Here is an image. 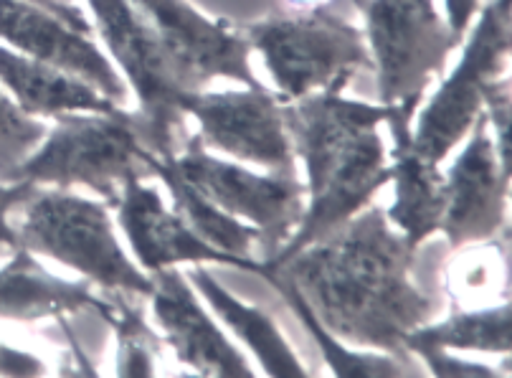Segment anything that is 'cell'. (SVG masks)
Returning <instances> with one entry per match:
<instances>
[{
	"label": "cell",
	"instance_id": "7",
	"mask_svg": "<svg viewBox=\"0 0 512 378\" xmlns=\"http://www.w3.org/2000/svg\"><path fill=\"white\" fill-rule=\"evenodd\" d=\"M109 54L122 66L130 87L140 99L135 115L137 132L158 158L178 153L175 140L183 127L186 97L155 33L142 21L130 0H87Z\"/></svg>",
	"mask_w": 512,
	"mask_h": 378
},
{
	"label": "cell",
	"instance_id": "22",
	"mask_svg": "<svg viewBox=\"0 0 512 378\" xmlns=\"http://www.w3.org/2000/svg\"><path fill=\"white\" fill-rule=\"evenodd\" d=\"M449 297L457 305H480V302L507 297L510 290V234L502 236L500 242L464 244L459 247V257H454L444 277Z\"/></svg>",
	"mask_w": 512,
	"mask_h": 378
},
{
	"label": "cell",
	"instance_id": "14",
	"mask_svg": "<svg viewBox=\"0 0 512 378\" xmlns=\"http://www.w3.org/2000/svg\"><path fill=\"white\" fill-rule=\"evenodd\" d=\"M153 313L180 363L198 376L251 378L254 371L208 318L191 285L175 267L153 272Z\"/></svg>",
	"mask_w": 512,
	"mask_h": 378
},
{
	"label": "cell",
	"instance_id": "11",
	"mask_svg": "<svg viewBox=\"0 0 512 378\" xmlns=\"http://www.w3.org/2000/svg\"><path fill=\"white\" fill-rule=\"evenodd\" d=\"M282 105V97L264 84L241 92L201 89L186 97V115H193L201 125L203 145L259 163L282 176H295V153Z\"/></svg>",
	"mask_w": 512,
	"mask_h": 378
},
{
	"label": "cell",
	"instance_id": "2",
	"mask_svg": "<svg viewBox=\"0 0 512 378\" xmlns=\"http://www.w3.org/2000/svg\"><path fill=\"white\" fill-rule=\"evenodd\" d=\"M284 125L305 160L310 206L297 229L289 234L264 269L317 242L353 219L371 203L373 193L391 181L378 125L391 117L386 105H368L343 97V89L330 87L307 97L284 102Z\"/></svg>",
	"mask_w": 512,
	"mask_h": 378
},
{
	"label": "cell",
	"instance_id": "30",
	"mask_svg": "<svg viewBox=\"0 0 512 378\" xmlns=\"http://www.w3.org/2000/svg\"><path fill=\"white\" fill-rule=\"evenodd\" d=\"M28 3H33V6L44 8L46 13H51V16H56L59 21L69 23L71 28H77L79 33H92V23H89V18L84 16L82 11H79L71 0H28Z\"/></svg>",
	"mask_w": 512,
	"mask_h": 378
},
{
	"label": "cell",
	"instance_id": "26",
	"mask_svg": "<svg viewBox=\"0 0 512 378\" xmlns=\"http://www.w3.org/2000/svg\"><path fill=\"white\" fill-rule=\"evenodd\" d=\"M482 110H485L487 122L495 127V153L500 160L502 170L510 173V82L507 79H492L485 84L482 92Z\"/></svg>",
	"mask_w": 512,
	"mask_h": 378
},
{
	"label": "cell",
	"instance_id": "12",
	"mask_svg": "<svg viewBox=\"0 0 512 378\" xmlns=\"http://www.w3.org/2000/svg\"><path fill=\"white\" fill-rule=\"evenodd\" d=\"M510 173L497 160L495 143L487 132L485 110L472 125V137L457 163L444 178L442 229L454 249L495 239L507 226Z\"/></svg>",
	"mask_w": 512,
	"mask_h": 378
},
{
	"label": "cell",
	"instance_id": "32",
	"mask_svg": "<svg viewBox=\"0 0 512 378\" xmlns=\"http://www.w3.org/2000/svg\"><path fill=\"white\" fill-rule=\"evenodd\" d=\"M289 3L297 8H305V11H310V8H322V3H327V0H289Z\"/></svg>",
	"mask_w": 512,
	"mask_h": 378
},
{
	"label": "cell",
	"instance_id": "9",
	"mask_svg": "<svg viewBox=\"0 0 512 378\" xmlns=\"http://www.w3.org/2000/svg\"><path fill=\"white\" fill-rule=\"evenodd\" d=\"M510 54V0H492L480 13L462 61L452 77L439 87L421 115L411 145L434 165L447 158L449 150L472 130L482 112L485 84L505 72Z\"/></svg>",
	"mask_w": 512,
	"mask_h": 378
},
{
	"label": "cell",
	"instance_id": "27",
	"mask_svg": "<svg viewBox=\"0 0 512 378\" xmlns=\"http://www.w3.org/2000/svg\"><path fill=\"white\" fill-rule=\"evenodd\" d=\"M414 356L424 358V363L429 366V371L434 376L442 378H457V376H497L495 368L480 366V363H467L459 361V358L449 356V351H442V348H421Z\"/></svg>",
	"mask_w": 512,
	"mask_h": 378
},
{
	"label": "cell",
	"instance_id": "4",
	"mask_svg": "<svg viewBox=\"0 0 512 378\" xmlns=\"http://www.w3.org/2000/svg\"><path fill=\"white\" fill-rule=\"evenodd\" d=\"M11 224L18 247L77 269L104 290L130 297L153 292V277L142 274L122 252L107 203L89 201L66 188L33 186L13 209Z\"/></svg>",
	"mask_w": 512,
	"mask_h": 378
},
{
	"label": "cell",
	"instance_id": "16",
	"mask_svg": "<svg viewBox=\"0 0 512 378\" xmlns=\"http://www.w3.org/2000/svg\"><path fill=\"white\" fill-rule=\"evenodd\" d=\"M79 310H94L107 320L112 300L94 295L89 282L61 280L23 247L13 249L6 267H0V320L39 323L49 318L61 320Z\"/></svg>",
	"mask_w": 512,
	"mask_h": 378
},
{
	"label": "cell",
	"instance_id": "24",
	"mask_svg": "<svg viewBox=\"0 0 512 378\" xmlns=\"http://www.w3.org/2000/svg\"><path fill=\"white\" fill-rule=\"evenodd\" d=\"M112 295V313L104 323L112 325L117 333V376H155V363L160 361L163 351L160 338L145 323V315L130 300V295Z\"/></svg>",
	"mask_w": 512,
	"mask_h": 378
},
{
	"label": "cell",
	"instance_id": "31",
	"mask_svg": "<svg viewBox=\"0 0 512 378\" xmlns=\"http://www.w3.org/2000/svg\"><path fill=\"white\" fill-rule=\"evenodd\" d=\"M444 6H447L449 28L462 39L464 31H467L469 23H472L474 13L480 8V0H444Z\"/></svg>",
	"mask_w": 512,
	"mask_h": 378
},
{
	"label": "cell",
	"instance_id": "15",
	"mask_svg": "<svg viewBox=\"0 0 512 378\" xmlns=\"http://www.w3.org/2000/svg\"><path fill=\"white\" fill-rule=\"evenodd\" d=\"M120 224L135 249L137 259L148 272L175 267V264H231L251 272L249 264L231 257L226 252H218L211 244H206L201 236L193 234L175 211L165 209L163 198L153 186H145L142 178H132L122 186L120 198L115 201Z\"/></svg>",
	"mask_w": 512,
	"mask_h": 378
},
{
	"label": "cell",
	"instance_id": "10",
	"mask_svg": "<svg viewBox=\"0 0 512 378\" xmlns=\"http://www.w3.org/2000/svg\"><path fill=\"white\" fill-rule=\"evenodd\" d=\"M155 33L175 79L186 92H201L218 77L262 87L249 64V41L229 21H211L186 0H130Z\"/></svg>",
	"mask_w": 512,
	"mask_h": 378
},
{
	"label": "cell",
	"instance_id": "13",
	"mask_svg": "<svg viewBox=\"0 0 512 378\" xmlns=\"http://www.w3.org/2000/svg\"><path fill=\"white\" fill-rule=\"evenodd\" d=\"M0 41L84 79L115 105L127 97L125 82L87 33H79L28 0H0Z\"/></svg>",
	"mask_w": 512,
	"mask_h": 378
},
{
	"label": "cell",
	"instance_id": "23",
	"mask_svg": "<svg viewBox=\"0 0 512 378\" xmlns=\"http://www.w3.org/2000/svg\"><path fill=\"white\" fill-rule=\"evenodd\" d=\"M264 280L269 282L272 287H277L279 295L287 300V305L295 310L297 318L302 320V325L307 328V333L312 335V340L320 348L322 358L327 361L330 371L335 376H358V378H388V376H411L414 368L404 366V358L391 356H373V353H353L343 346V340L335 338L325 325L317 320V315L312 313V307L307 305V300L302 297V292L297 290L295 285L289 280H284L282 274L267 272L264 274Z\"/></svg>",
	"mask_w": 512,
	"mask_h": 378
},
{
	"label": "cell",
	"instance_id": "1",
	"mask_svg": "<svg viewBox=\"0 0 512 378\" xmlns=\"http://www.w3.org/2000/svg\"><path fill=\"white\" fill-rule=\"evenodd\" d=\"M416 247L391 229L386 211L365 206L277 267L335 338L409 361L404 343L426 325L434 302L411 282ZM262 274V277H264Z\"/></svg>",
	"mask_w": 512,
	"mask_h": 378
},
{
	"label": "cell",
	"instance_id": "28",
	"mask_svg": "<svg viewBox=\"0 0 512 378\" xmlns=\"http://www.w3.org/2000/svg\"><path fill=\"white\" fill-rule=\"evenodd\" d=\"M33 191V183H3L0 181V252L18 247V236L13 231L11 214L18 203Z\"/></svg>",
	"mask_w": 512,
	"mask_h": 378
},
{
	"label": "cell",
	"instance_id": "19",
	"mask_svg": "<svg viewBox=\"0 0 512 378\" xmlns=\"http://www.w3.org/2000/svg\"><path fill=\"white\" fill-rule=\"evenodd\" d=\"M188 280L206 297L208 305L224 318V323L251 348V353L259 358L267 376L305 378L310 373L302 366L297 353L289 348V343L282 338V333H279L277 325H274V320L267 313H262L259 307H249L241 300H236L201 264H193Z\"/></svg>",
	"mask_w": 512,
	"mask_h": 378
},
{
	"label": "cell",
	"instance_id": "17",
	"mask_svg": "<svg viewBox=\"0 0 512 378\" xmlns=\"http://www.w3.org/2000/svg\"><path fill=\"white\" fill-rule=\"evenodd\" d=\"M393 135V165L391 181L396 183V201L388 211V221L401 229L406 242L419 249L434 231L442 229V216L447 198H444V176L439 165L426 160L411 145V117H388Z\"/></svg>",
	"mask_w": 512,
	"mask_h": 378
},
{
	"label": "cell",
	"instance_id": "21",
	"mask_svg": "<svg viewBox=\"0 0 512 378\" xmlns=\"http://www.w3.org/2000/svg\"><path fill=\"white\" fill-rule=\"evenodd\" d=\"M406 353L414 356L421 348L442 351H485L510 353L512 348V313L510 302L487 307V310H462L436 325H421L409 333L404 343Z\"/></svg>",
	"mask_w": 512,
	"mask_h": 378
},
{
	"label": "cell",
	"instance_id": "6",
	"mask_svg": "<svg viewBox=\"0 0 512 378\" xmlns=\"http://www.w3.org/2000/svg\"><path fill=\"white\" fill-rule=\"evenodd\" d=\"M363 13L376 64L381 105L414 117L431 79L444 69L459 36L434 8V0H353Z\"/></svg>",
	"mask_w": 512,
	"mask_h": 378
},
{
	"label": "cell",
	"instance_id": "3",
	"mask_svg": "<svg viewBox=\"0 0 512 378\" xmlns=\"http://www.w3.org/2000/svg\"><path fill=\"white\" fill-rule=\"evenodd\" d=\"M158 168L160 158L142 143L135 115L125 110L112 115L69 112L56 117L44 145L13 170L8 183L54 188L79 183L115 206L127 181L158 176Z\"/></svg>",
	"mask_w": 512,
	"mask_h": 378
},
{
	"label": "cell",
	"instance_id": "5",
	"mask_svg": "<svg viewBox=\"0 0 512 378\" xmlns=\"http://www.w3.org/2000/svg\"><path fill=\"white\" fill-rule=\"evenodd\" d=\"M241 31L264 56L282 102L330 87L345 89L355 72L373 64L363 33L325 8L267 18Z\"/></svg>",
	"mask_w": 512,
	"mask_h": 378
},
{
	"label": "cell",
	"instance_id": "29",
	"mask_svg": "<svg viewBox=\"0 0 512 378\" xmlns=\"http://www.w3.org/2000/svg\"><path fill=\"white\" fill-rule=\"evenodd\" d=\"M44 373H49V368L41 358L0 340V376H44Z\"/></svg>",
	"mask_w": 512,
	"mask_h": 378
},
{
	"label": "cell",
	"instance_id": "18",
	"mask_svg": "<svg viewBox=\"0 0 512 378\" xmlns=\"http://www.w3.org/2000/svg\"><path fill=\"white\" fill-rule=\"evenodd\" d=\"M0 84L8 87L16 105L31 117H59L69 112L112 115L120 110L84 79L6 44H0Z\"/></svg>",
	"mask_w": 512,
	"mask_h": 378
},
{
	"label": "cell",
	"instance_id": "25",
	"mask_svg": "<svg viewBox=\"0 0 512 378\" xmlns=\"http://www.w3.org/2000/svg\"><path fill=\"white\" fill-rule=\"evenodd\" d=\"M44 137V122L33 120L0 89V181H8V176L33 153V148Z\"/></svg>",
	"mask_w": 512,
	"mask_h": 378
},
{
	"label": "cell",
	"instance_id": "20",
	"mask_svg": "<svg viewBox=\"0 0 512 378\" xmlns=\"http://www.w3.org/2000/svg\"><path fill=\"white\" fill-rule=\"evenodd\" d=\"M158 178H163L165 186L170 188L175 214L186 221L193 234L201 236L203 242L211 244L218 252H226L246 262L254 274H264V262L254 259V244H262V231L256 226L241 224L234 216L226 214L224 209H218L216 203L208 201L191 183H186L178 173L165 168L163 160H160Z\"/></svg>",
	"mask_w": 512,
	"mask_h": 378
},
{
	"label": "cell",
	"instance_id": "8",
	"mask_svg": "<svg viewBox=\"0 0 512 378\" xmlns=\"http://www.w3.org/2000/svg\"><path fill=\"white\" fill-rule=\"evenodd\" d=\"M160 160L218 209L249 219L262 231V262H269L282 249L305 214V186L295 176H256L251 170L213 158L206 153L201 135L191 137L183 153Z\"/></svg>",
	"mask_w": 512,
	"mask_h": 378
}]
</instances>
